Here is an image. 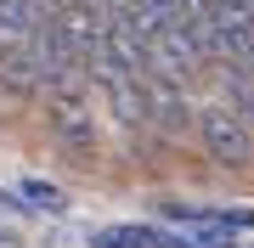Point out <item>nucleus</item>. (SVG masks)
I'll return each mask as SVG.
<instances>
[{"instance_id":"5","label":"nucleus","mask_w":254,"mask_h":248,"mask_svg":"<svg viewBox=\"0 0 254 248\" xmlns=\"http://www.w3.org/2000/svg\"><path fill=\"white\" fill-rule=\"evenodd\" d=\"M51 17H57V0H0V56L28 46Z\"/></svg>"},{"instance_id":"7","label":"nucleus","mask_w":254,"mask_h":248,"mask_svg":"<svg viewBox=\"0 0 254 248\" xmlns=\"http://www.w3.org/2000/svg\"><path fill=\"white\" fill-rule=\"evenodd\" d=\"M91 248H158V226H108L91 237Z\"/></svg>"},{"instance_id":"6","label":"nucleus","mask_w":254,"mask_h":248,"mask_svg":"<svg viewBox=\"0 0 254 248\" xmlns=\"http://www.w3.org/2000/svg\"><path fill=\"white\" fill-rule=\"evenodd\" d=\"M203 79L215 85V96H209V101H220V107H226L232 119H243V124L254 130V74H249V68L220 62V68H209Z\"/></svg>"},{"instance_id":"9","label":"nucleus","mask_w":254,"mask_h":248,"mask_svg":"<svg viewBox=\"0 0 254 248\" xmlns=\"http://www.w3.org/2000/svg\"><path fill=\"white\" fill-rule=\"evenodd\" d=\"M158 248H198L192 237H170V231H158Z\"/></svg>"},{"instance_id":"1","label":"nucleus","mask_w":254,"mask_h":248,"mask_svg":"<svg viewBox=\"0 0 254 248\" xmlns=\"http://www.w3.org/2000/svg\"><path fill=\"white\" fill-rule=\"evenodd\" d=\"M192 136H198V152L215 169H249L254 164V130L243 119H232L220 101H198V124H192Z\"/></svg>"},{"instance_id":"2","label":"nucleus","mask_w":254,"mask_h":248,"mask_svg":"<svg viewBox=\"0 0 254 248\" xmlns=\"http://www.w3.org/2000/svg\"><path fill=\"white\" fill-rule=\"evenodd\" d=\"M141 107H147V130L164 136V141H187L192 124H198V96H192V85H170V79L141 74Z\"/></svg>"},{"instance_id":"3","label":"nucleus","mask_w":254,"mask_h":248,"mask_svg":"<svg viewBox=\"0 0 254 248\" xmlns=\"http://www.w3.org/2000/svg\"><path fill=\"white\" fill-rule=\"evenodd\" d=\"M46 101V130L51 141L73 158H91L96 147V101L91 91H57V96H40Z\"/></svg>"},{"instance_id":"8","label":"nucleus","mask_w":254,"mask_h":248,"mask_svg":"<svg viewBox=\"0 0 254 248\" xmlns=\"http://www.w3.org/2000/svg\"><path fill=\"white\" fill-rule=\"evenodd\" d=\"M17 192H23L28 209H40V214H63V209H68V192H63V186H51V181H40V175H28Z\"/></svg>"},{"instance_id":"4","label":"nucleus","mask_w":254,"mask_h":248,"mask_svg":"<svg viewBox=\"0 0 254 248\" xmlns=\"http://www.w3.org/2000/svg\"><path fill=\"white\" fill-rule=\"evenodd\" d=\"M108 0H63L51 17V34L63 40V46L79 56V62H91V56L102 51V40H108Z\"/></svg>"}]
</instances>
